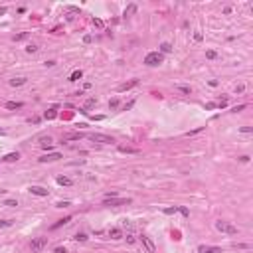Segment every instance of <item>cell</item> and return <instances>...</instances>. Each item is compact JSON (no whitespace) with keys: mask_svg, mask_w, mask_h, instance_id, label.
Here are the masks:
<instances>
[{"mask_svg":"<svg viewBox=\"0 0 253 253\" xmlns=\"http://www.w3.org/2000/svg\"><path fill=\"white\" fill-rule=\"evenodd\" d=\"M162 61H164V56L160 52H150L145 56V65H148V67H156Z\"/></svg>","mask_w":253,"mask_h":253,"instance_id":"6da1fadb","label":"cell"},{"mask_svg":"<svg viewBox=\"0 0 253 253\" xmlns=\"http://www.w3.org/2000/svg\"><path fill=\"white\" fill-rule=\"evenodd\" d=\"M216 229L218 231H222V233H227V235H237L239 233V229L233 226V223H229V222H216Z\"/></svg>","mask_w":253,"mask_h":253,"instance_id":"7a4b0ae2","label":"cell"},{"mask_svg":"<svg viewBox=\"0 0 253 253\" xmlns=\"http://www.w3.org/2000/svg\"><path fill=\"white\" fill-rule=\"evenodd\" d=\"M46 245H48V237H36V239H32L30 249H32V253H40Z\"/></svg>","mask_w":253,"mask_h":253,"instance_id":"3957f363","label":"cell"},{"mask_svg":"<svg viewBox=\"0 0 253 253\" xmlns=\"http://www.w3.org/2000/svg\"><path fill=\"white\" fill-rule=\"evenodd\" d=\"M89 141L101 142V145H111V142H115V141H113V137H107V134H101V133H91L89 134Z\"/></svg>","mask_w":253,"mask_h":253,"instance_id":"277c9868","label":"cell"},{"mask_svg":"<svg viewBox=\"0 0 253 253\" xmlns=\"http://www.w3.org/2000/svg\"><path fill=\"white\" fill-rule=\"evenodd\" d=\"M105 206H123V204H130L129 198H105L103 200Z\"/></svg>","mask_w":253,"mask_h":253,"instance_id":"5b68a950","label":"cell"},{"mask_svg":"<svg viewBox=\"0 0 253 253\" xmlns=\"http://www.w3.org/2000/svg\"><path fill=\"white\" fill-rule=\"evenodd\" d=\"M141 241H142V245L146 247V251H148V253H154V251H156V245H154V241L148 237V235H141Z\"/></svg>","mask_w":253,"mask_h":253,"instance_id":"8992f818","label":"cell"},{"mask_svg":"<svg viewBox=\"0 0 253 253\" xmlns=\"http://www.w3.org/2000/svg\"><path fill=\"white\" fill-rule=\"evenodd\" d=\"M85 134L83 133H67L61 137V142H67V141H79V138H83Z\"/></svg>","mask_w":253,"mask_h":253,"instance_id":"52a82bcc","label":"cell"},{"mask_svg":"<svg viewBox=\"0 0 253 253\" xmlns=\"http://www.w3.org/2000/svg\"><path fill=\"white\" fill-rule=\"evenodd\" d=\"M28 190H30V194H34V196H42V198L50 194L48 190H46V188H42V186H30Z\"/></svg>","mask_w":253,"mask_h":253,"instance_id":"ba28073f","label":"cell"},{"mask_svg":"<svg viewBox=\"0 0 253 253\" xmlns=\"http://www.w3.org/2000/svg\"><path fill=\"white\" fill-rule=\"evenodd\" d=\"M60 158H63L60 152H52V154H44L40 158V162H53V160H60Z\"/></svg>","mask_w":253,"mask_h":253,"instance_id":"9c48e42d","label":"cell"},{"mask_svg":"<svg viewBox=\"0 0 253 253\" xmlns=\"http://www.w3.org/2000/svg\"><path fill=\"white\" fill-rule=\"evenodd\" d=\"M198 253H222V247H210V245H200Z\"/></svg>","mask_w":253,"mask_h":253,"instance_id":"30bf717a","label":"cell"},{"mask_svg":"<svg viewBox=\"0 0 253 253\" xmlns=\"http://www.w3.org/2000/svg\"><path fill=\"white\" fill-rule=\"evenodd\" d=\"M134 85H138V79H133V81H127V83H123V85H119L117 91H129V89H133Z\"/></svg>","mask_w":253,"mask_h":253,"instance_id":"8fae6325","label":"cell"},{"mask_svg":"<svg viewBox=\"0 0 253 253\" xmlns=\"http://www.w3.org/2000/svg\"><path fill=\"white\" fill-rule=\"evenodd\" d=\"M109 237L111 239H121L123 237V231H121L119 227H111V229H109Z\"/></svg>","mask_w":253,"mask_h":253,"instance_id":"7c38bea8","label":"cell"},{"mask_svg":"<svg viewBox=\"0 0 253 253\" xmlns=\"http://www.w3.org/2000/svg\"><path fill=\"white\" fill-rule=\"evenodd\" d=\"M95 105H97V99H95V97L87 99V101H85V105H83V113H89V109H93Z\"/></svg>","mask_w":253,"mask_h":253,"instance_id":"4fadbf2b","label":"cell"},{"mask_svg":"<svg viewBox=\"0 0 253 253\" xmlns=\"http://www.w3.org/2000/svg\"><path fill=\"white\" fill-rule=\"evenodd\" d=\"M71 222V216H65V218H61V220H57L56 223L52 226V229H57V227H61V226H65V223H69Z\"/></svg>","mask_w":253,"mask_h":253,"instance_id":"5bb4252c","label":"cell"},{"mask_svg":"<svg viewBox=\"0 0 253 253\" xmlns=\"http://www.w3.org/2000/svg\"><path fill=\"white\" fill-rule=\"evenodd\" d=\"M4 107H6V109H22L24 103H22V101H8Z\"/></svg>","mask_w":253,"mask_h":253,"instance_id":"9a60e30c","label":"cell"},{"mask_svg":"<svg viewBox=\"0 0 253 253\" xmlns=\"http://www.w3.org/2000/svg\"><path fill=\"white\" fill-rule=\"evenodd\" d=\"M26 81H28L26 77H16V79H10V85L12 87H20V85H24Z\"/></svg>","mask_w":253,"mask_h":253,"instance_id":"2e32d148","label":"cell"},{"mask_svg":"<svg viewBox=\"0 0 253 253\" xmlns=\"http://www.w3.org/2000/svg\"><path fill=\"white\" fill-rule=\"evenodd\" d=\"M57 184H60V186H71V184H73V180L67 178V176H60V178H57Z\"/></svg>","mask_w":253,"mask_h":253,"instance_id":"e0dca14e","label":"cell"},{"mask_svg":"<svg viewBox=\"0 0 253 253\" xmlns=\"http://www.w3.org/2000/svg\"><path fill=\"white\" fill-rule=\"evenodd\" d=\"M81 77H83V71H81V69H75L73 73L69 75V81H79Z\"/></svg>","mask_w":253,"mask_h":253,"instance_id":"ac0fdd59","label":"cell"},{"mask_svg":"<svg viewBox=\"0 0 253 253\" xmlns=\"http://www.w3.org/2000/svg\"><path fill=\"white\" fill-rule=\"evenodd\" d=\"M18 158H20V154H18V152H10V154H6V156H4L2 160H6V162H16Z\"/></svg>","mask_w":253,"mask_h":253,"instance_id":"d6986e66","label":"cell"},{"mask_svg":"<svg viewBox=\"0 0 253 253\" xmlns=\"http://www.w3.org/2000/svg\"><path fill=\"white\" fill-rule=\"evenodd\" d=\"M172 52V46L168 44V42H164V44H160V53H170Z\"/></svg>","mask_w":253,"mask_h":253,"instance_id":"ffe728a7","label":"cell"},{"mask_svg":"<svg viewBox=\"0 0 253 253\" xmlns=\"http://www.w3.org/2000/svg\"><path fill=\"white\" fill-rule=\"evenodd\" d=\"M176 89H178L180 93H186V95L192 93V87H188V85H176Z\"/></svg>","mask_w":253,"mask_h":253,"instance_id":"44dd1931","label":"cell"},{"mask_svg":"<svg viewBox=\"0 0 253 253\" xmlns=\"http://www.w3.org/2000/svg\"><path fill=\"white\" fill-rule=\"evenodd\" d=\"M119 150L121 152H127V154H137L138 152L137 148H129V146H119Z\"/></svg>","mask_w":253,"mask_h":253,"instance_id":"7402d4cb","label":"cell"},{"mask_svg":"<svg viewBox=\"0 0 253 253\" xmlns=\"http://www.w3.org/2000/svg\"><path fill=\"white\" fill-rule=\"evenodd\" d=\"M93 26L97 28V30H103V28H105V24H103V20H99V18H93Z\"/></svg>","mask_w":253,"mask_h":253,"instance_id":"603a6c76","label":"cell"},{"mask_svg":"<svg viewBox=\"0 0 253 253\" xmlns=\"http://www.w3.org/2000/svg\"><path fill=\"white\" fill-rule=\"evenodd\" d=\"M206 57H208V60H216L218 52H216V50H208V52H206Z\"/></svg>","mask_w":253,"mask_h":253,"instance_id":"cb8c5ba5","label":"cell"},{"mask_svg":"<svg viewBox=\"0 0 253 253\" xmlns=\"http://www.w3.org/2000/svg\"><path fill=\"white\" fill-rule=\"evenodd\" d=\"M134 12H137V6H134V4H130V6L125 10V16H129V14H134Z\"/></svg>","mask_w":253,"mask_h":253,"instance_id":"d4e9b609","label":"cell"},{"mask_svg":"<svg viewBox=\"0 0 253 253\" xmlns=\"http://www.w3.org/2000/svg\"><path fill=\"white\" fill-rule=\"evenodd\" d=\"M178 212V206H174V208H166L164 210V214H166V216H170V214H176Z\"/></svg>","mask_w":253,"mask_h":253,"instance_id":"484cf974","label":"cell"},{"mask_svg":"<svg viewBox=\"0 0 253 253\" xmlns=\"http://www.w3.org/2000/svg\"><path fill=\"white\" fill-rule=\"evenodd\" d=\"M73 239H75V241H87V235L85 233H77Z\"/></svg>","mask_w":253,"mask_h":253,"instance_id":"4316f807","label":"cell"},{"mask_svg":"<svg viewBox=\"0 0 253 253\" xmlns=\"http://www.w3.org/2000/svg\"><path fill=\"white\" fill-rule=\"evenodd\" d=\"M56 115H57V113H56V109H52V111H48V113H46V119H56Z\"/></svg>","mask_w":253,"mask_h":253,"instance_id":"83f0119b","label":"cell"},{"mask_svg":"<svg viewBox=\"0 0 253 253\" xmlns=\"http://www.w3.org/2000/svg\"><path fill=\"white\" fill-rule=\"evenodd\" d=\"M178 212H180V214H182V216H186V218L190 216V212H188V208H184V206H180V208H178Z\"/></svg>","mask_w":253,"mask_h":253,"instance_id":"f1b7e54d","label":"cell"},{"mask_svg":"<svg viewBox=\"0 0 253 253\" xmlns=\"http://www.w3.org/2000/svg\"><path fill=\"white\" fill-rule=\"evenodd\" d=\"M26 52H28V53H34V52H38V46L30 44V46H28V48H26Z\"/></svg>","mask_w":253,"mask_h":253,"instance_id":"f546056e","label":"cell"},{"mask_svg":"<svg viewBox=\"0 0 253 253\" xmlns=\"http://www.w3.org/2000/svg\"><path fill=\"white\" fill-rule=\"evenodd\" d=\"M12 222L10 220H0V227H10Z\"/></svg>","mask_w":253,"mask_h":253,"instance_id":"4dcf8cb0","label":"cell"},{"mask_svg":"<svg viewBox=\"0 0 253 253\" xmlns=\"http://www.w3.org/2000/svg\"><path fill=\"white\" fill-rule=\"evenodd\" d=\"M109 107H111V109H117V107H119V99H113V101H109Z\"/></svg>","mask_w":253,"mask_h":253,"instance_id":"1f68e13d","label":"cell"},{"mask_svg":"<svg viewBox=\"0 0 253 253\" xmlns=\"http://www.w3.org/2000/svg\"><path fill=\"white\" fill-rule=\"evenodd\" d=\"M26 38H28V32H24V34H18L14 40H16V42H20V40H26Z\"/></svg>","mask_w":253,"mask_h":253,"instance_id":"d6a6232c","label":"cell"},{"mask_svg":"<svg viewBox=\"0 0 253 253\" xmlns=\"http://www.w3.org/2000/svg\"><path fill=\"white\" fill-rule=\"evenodd\" d=\"M127 241H129V243H130V245H133V243H134V241H137V239H134V235H133V233H129V235H127Z\"/></svg>","mask_w":253,"mask_h":253,"instance_id":"836d02e7","label":"cell"},{"mask_svg":"<svg viewBox=\"0 0 253 253\" xmlns=\"http://www.w3.org/2000/svg\"><path fill=\"white\" fill-rule=\"evenodd\" d=\"M243 109H245V105H237V107H233L231 111H233V113H239V111H243Z\"/></svg>","mask_w":253,"mask_h":253,"instance_id":"e575fe53","label":"cell"},{"mask_svg":"<svg viewBox=\"0 0 253 253\" xmlns=\"http://www.w3.org/2000/svg\"><path fill=\"white\" fill-rule=\"evenodd\" d=\"M4 206H18V202H16V200H6V202H4Z\"/></svg>","mask_w":253,"mask_h":253,"instance_id":"d590c367","label":"cell"},{"mask_svg":"<svg viewBox=\"0 0 253 253\" xmlns=\"http://www.w3.org/2000/svg\"><path fill=\"white\" fill-rule=\"evenodd\" d=\"M65 206H69V202H57L56 208H65Z\"/></svg>","mask_w":253,"mask_h":253,"instance_id":"8d00e7d4","label":"cell"},{"mask_svg":"<svg viewBox=\"0 0 253 253\" xmlns=\"http://www.w3.org/2000/svg\"><path fill=\"white\" fill-rule=\"evenodd\" d=\"M194 40H196V42H202V34L200 32H194Z\"/></svg>","mask_w":253,"mask_h":253,"instance_id":"74e56055","label":"cell"},{"mask_svg":"<svg viewBox=\"0 0 253 253\" xmlns=\"http://www.w3.org/2000/svg\"><path fill=\"white\" fill-rule=\"evenodd\" d=\"M53 253H67V251H65V247H56Z\"/></svg>","mask_w":253,"mask_h":253,"instance_id":"f35d334b","label":"cell"},{"mask_svg":"<svg viewBox=\"0 0 253 253\" xmlns=\"http://www.w3.org/2000/svg\"><path fill=\"white\" fill-rule=\"evenodd\" d=\"M233 247H239V249H247V247H249V245H245V243H235Z\"/></svg>","mask_w":253,"mask_h":253,"instance_id":"ab89813d","label":"cell"},{"mask_svg":"<svg viewBox=\"0 0 253 253\" xmlns=\"http://www.w3.org/2000/svg\"><path fill=\"white\" fill-rule=\"evenodd\" d=\"M241 133H245V134H249V133H251V127H241Z\"/></svg>","mask_w":253,"mask_h":253,"instance_id":"60d3db41","label":"cell"},{"mask_svg":"<svg viewBox=\"0 0 253 253\" xmlns=\"http://www.w3.org/2000/svg\"><path fill=\"white\" fill-rule=\"evenodd\" d=\"M133 105H134V101H129V103H127V105H125V107H123V109H125V111H129V109H130V107H133Z\"/></svg>","mask_w":253,"mask_h":253,"instance_id":"b9f144b4","label":"cell"},{"mask_svg":"<svg viewBox=\"0 0 253 253\" xmlns=\"http://www.w3.org/2000/svg\"><path fill=\"white\" fill-rule=\"evenodd\" d=\"M239 160H241V162H249V156H247V154H243V156H239Z\"/></svg>","mask_w":253,"mask_h":253,"instance_id":"7bdbcfd3","label":"cell"},{"mask_svg":"<svg viewBox=\"0 0 253 253\" xmlns=\"http://www.w3.org/2000/svg\"><path fill=\"white\" fill-rule=\"evenodd\" d=\"M243 89H245L243 85H237V87H235V91H237V93H243Z\"/></svg>","mask_w":253,"mask_h":253,"instance_id":"ee69618b","label":"cell"},{"mask_svg":"<svg viewBox=\"0 0 253 253\" xmlns=\"http://www.w3.org/2000/svg\"><path fill=\"white\" fill-rule=\"evenodd\" d=\"M83 42H85V44H91V36H83Z\"/></svg>","mask_w":253,"mask_h":253,"instance_id":"f6af8a7d","label":"cell"},{"mask_svg":"<svg viewBox=\"0 0 253 253\" xmlns=\"http://www.w3.org/2000/svg\"><path fill=\"white\" fill-rule=\"evenodd\" d=\"M46 65H48V67H53V65H56V61H53V60H50V61H46Z\"/></svg>","mask_w":253,"mask_h":253,"instance_id":"bcb514c9","label":"cell"},{"mask_svg":"<svg viewBox=\"0 0 253 253\" xmlns=\"http://www.w3.org/2000/svg\"><path fill=\"white\" fill-rule=\"evenodd\" d=\"M2 14H6V6H0V16Z\"/></svg>","mask_w":253,"mask_h":253,"instance_id":"7dc6e473","label":"cell"}]
</instances>
